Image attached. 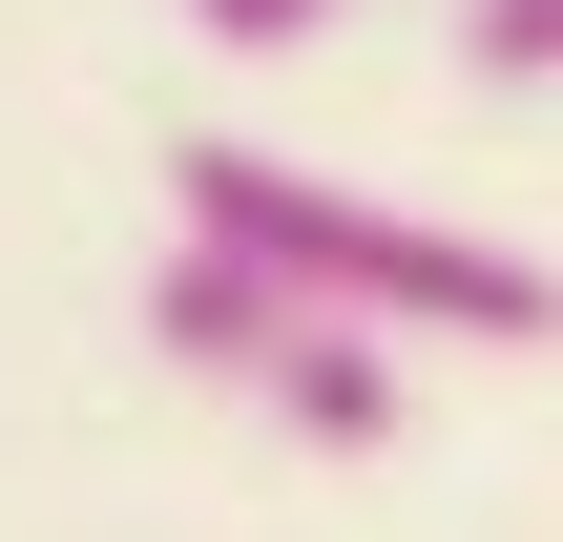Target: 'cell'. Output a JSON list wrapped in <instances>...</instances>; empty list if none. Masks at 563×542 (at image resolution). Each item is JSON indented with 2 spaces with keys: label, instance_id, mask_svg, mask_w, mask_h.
Listing matches in <instances>:
<instances>
[{
  "label": "cell",
  "instance_id": "cell-1",
  "mask_svg": "<svg viewBox=\"0 0 563 542\" xmlns=\"http://www.w3.org/2000/svg\"><path fill=\"white\" fill-rule=\"evenodd\" d=\"M167 230L230 251V272H272V292H313V313H355V334H460V355H543L563 334L543 251H501L460 209H397V188H334V167L230 146V125L167 146Z\"/></svg>",
  "mask_w": 563,
  "mask_h": 542
},
{
  "label": "cell",
  "instance_id": "cell-2",
  "mask_svg": "<svg viewBox=\"0 0 563 542\" xmlns=\"http://www.w3.org/2000/svg\"><path fill=\"white\" fill-rule=\"evenodd\" d=\"M146 355L209 376V397H251V418L313 439V460H376V439L418 418V397H397V334H355V313H313V292L188 251V230H167V272H146Z\"/></svg>",
  "mask_w": 563,
  "mask_h": 542
},
{
  "label": "cell",
  "instance_id": "cell-3",
  "mask_svg": "<svg viewBox=\"0 0 563 542\" xmlns=\"http://www.w3.org/2000/svg\"><path fill=\"white\" fill-rule=\"evenodd\" d=\"M460 84H563V0H460Z\"/></svg>",
  "mask_w": 563,
  "mask_h": 542
},
{
  "label": "cell",
  "instance_id": "cell-4",
  "mask_svg": "<svg viewBox=\"0 0 563 542\" xmlns=\"http://www.w3.org/2000/svg\"><path fill=\"white\" fill-rule=\"evenodd\" d=\"M355 0H188V42H230V63H292V42H334Z\"/></svg>",
  "mask_w": 563,
  "mask_h": 542
}]
</instances>
